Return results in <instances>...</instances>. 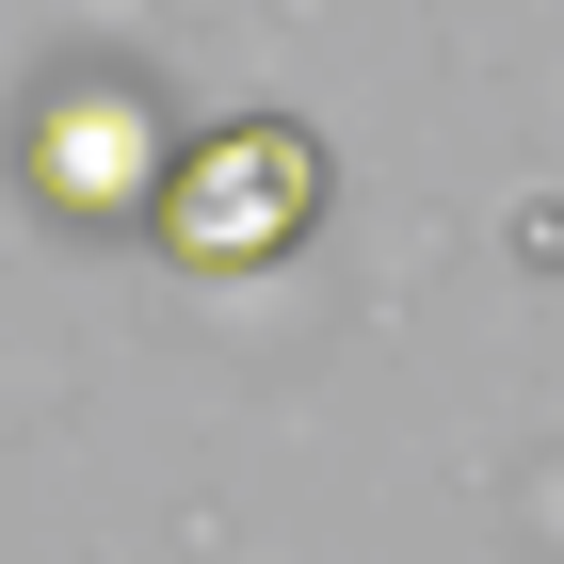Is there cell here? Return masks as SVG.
<instances>
[{
  "label": "cell",
  "instance_id": "obj_1",
  "mask_svg": "<svg viewBox=\"0 0 564 564\" xmlns=\"http://www.w3.org/2000/svg\"><path fill=\"white\" fill-rule=\"evenodd\" d=\"M145 226H162L177 274H274L306 226H323V130H306V113H226V130L162 145Z\"/></svg>",
  "mask_w": 564,
  "mask_h": 564
}]
</instances>
